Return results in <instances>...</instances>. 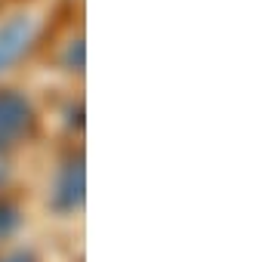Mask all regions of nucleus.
<instances>
[{
    "label": "nucleus",
    "mask_w": 253,
    "mask_h": 262,
    "mask_svg": "<svg viewBox=\"0 0 253 262\" xmlns=\"http://www.w3.org/2000/svg\"><path fill=\"white\" fill-rule=\"evenodd\" d=\"M28 126V105L25 99L4 93L0 96V145H10L22 129Z\"/></svg>",
    "instance_id": "nucleus-2"
},
{
    "label": "nucleus",
    "mask_w": 253,
    "mask_h": 262,
    "mask_svg": "<svg viewBox=\"0 0 253 262\" xmlns=\"http://www.w3.org/2000/svg\"><path fill=\"white\" fill-rule=\"evenodd\" d=\"M34 37H37V19L31 16H16L0 28V71H7V65H13L34 43Z\"/></svg>",
    "instance_id": "nucleus-1"
}]
</instances>
